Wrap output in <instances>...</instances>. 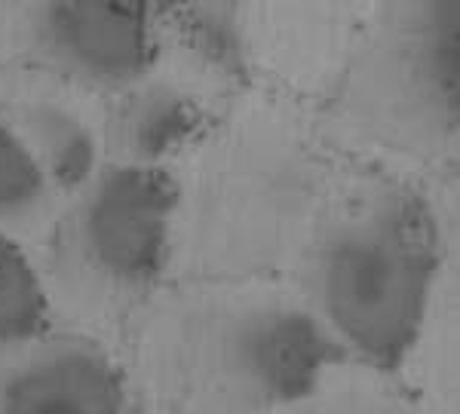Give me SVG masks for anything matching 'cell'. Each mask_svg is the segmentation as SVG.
I'll list each match as a JSON object with an SVG mask.
<instances>
[{
  "label": "cell",
  "mask_w": 460,
  "mask_h": 414,
  "mask_svg": "<svg viewBox=\"0 0 460 414\" xmlns=\"http://www.w3.org/2000/svg\"><path fill=\"white\" fill-rule=\"evenodd\" d=\"M341 362L301 295L267 279L163 295L145 307L132 341L147 414H273Z\"/></svg>",
  "instance_id": "6da1fadb"
},
{
  "label": "cell",
  "mask_w": 460,
  "mask_h": 414,
  "mask_svg": "<svg viewBox=\"0 0 460 414\" xmlns=\"http://www.w3.org/2000/svg\"><path fill=\"white\" fill-rule=\"evenodd\" d=\"M181 175L169 268L194 283L264 279L295 261L332 188L310 132L270 105L215 129Z\"/></svg>",
  "instance_id": "7a4b0ae2"
},
{
  "label": "cell",
  "mask_w": 460,
  "mask_h": 414,
  "mask_svg": "<svg viewBox=\"0 0 460 414\" xmlns=\"http://www.w3.org/2000/svg\"><path fill=\"white\" fill-rule=\"evenodd\" d=\"M436 221L405 181H332L295 268L298 295L341 357L390 372L424 325L436 279Z\"/></svg>",
  "instance_id": "3957f363"
},
{
  "label": "cell",
  "mask_w": 460,
  "mask_h": 414,
  "mask_svg": "<svg viewBox=\"0 0 460 414\" xmlns=\"http://www.w3.org/2000/svg\"><path fill=\"white\" fill-rule=\"evenodd\" d=\"M175 188L166 169L105 163L62 216L49 221L43 268L47 310L108 322L136 310L172 258Z\"/></svg>",
  "instance_id": "277c9868"
},
{
  "label": "cell",
  "mask_w": 460,
  "mask_h": 414,
  "mask_svg": "<svg viewBox=\"0 0 460 414\" xmlns=\"http://www.w3.org/2000/svg\"><path fill=\"white\" fill-rule=\"evenodd\" d=\"M332 117L359 145L405 160L457 147L460 10L396 4L377 13L341 74Z\"/></svg>",
  "instance_id": "5b68a950"
},
{
  "label": "cell",
  "mask_w": 460,
  "mask_h": 414,
  "mask_svg": "<svg viewBox=\"0 0 460 414\" xmlns=\"http://www.w3.org/2000/svg\"><path fill=\"white\" fill-rule=\"evenodd\" d=\"M13 49L37 68L123 92L151 74L154 10L132 4H37L13 13Z\"/></svg>",
  "instance_id": "8992f818"
},
{
  "label": "cell",
  "mask_w": 460,
  "mask_h": 414,
  "mask_svg": "<svg viewBox=\"0 0 460 414\" xmlns=\"http://www.w3.org/2000/svg\"><path fill=\"white\" fill-rule=\"evenodd\" d=\"M0 414H132L123 372L80 331L0 350Z\"/></svg>",
  "instance_id": "52a82bcc"
},
{
  "label": "cell",
  "mask_w": 460,
  "mask_h": 414,
  "mask_svg": "<svg viewBox=\"0 0 460 414\" xmlns=\"http://www.w3.org/2000/svg\"><path fill=\"white\" fill-rule=\"evenodd\" d=\"M0 123L10 129L56 199H68L105 166L102 132L80 108L53 92H22L4 105Z\"/></svg>",
  "instance_id": "ba28073f"
},
{
  "label": "cell",
  "mask_w": 460,
  "mask_h": 414,
  "mask_svg": "<svg viewBox=\"0 0 460 414\" xmlns=\"http://www.w3.org/2000/svg\"><path fill=\"white\" fill-rule=\"evenodd\" d=\"M120 101L102 132V151L120 166L163 169V163L190 147L199 132V105L181 84L147 74L129 90L117 92Z\"/></svg>",
  "instance_id": "9c48e42d"
},
{
  "label": "cell",
  "mask_w": 460,
  "mask_h": 414,
  "mask_svg": "<svg viewBox=\"0 0 460 414\" xmlns=\"http://www.w3.org/2000/svg\"><path fill=\"white\" fill-rule=\"evenodd\" d=\"M178 37V47L209 71L240 74L246 58L240 13L230 6H169L154 10Z\"/></svg>",
  "instance_id": "30bf717a"
},
{
  "label": "cell",
  "mask_w": 460,
  "mask_h": 414,
  "mask_svg": "<svg viewBox=\"0 0 460 414\" xmlns=\"http://www.w3.org/2000/svg\"><path fill=\"white\" fill-rule=\"evenodd\" d=\"M49 320L37 264L10 233L0 231V350L43 335Z\"/></svg>",
  "instance_id": "8fae6325"
},
{
  "label": "cell",
  "mask_w": 460,
  "mask_h": 414,
  "mask_svg": "<svg viewBox=\"0 0 460 414\" xmlns=\"http://www.w3.org/2000/svg\"><path fill=\"white\" fill-rule=\"evenodd\" d=\"M53 216L56 194L40 179L10 129L0 123V231L16 240V233L49 225Z\"/></svg>",
  "instance_id": "7c38bea8"
},
{
  "label": "cell",
  "mask_w": 460,
  "mask_h": 414,
  "mask_svg": "<svg viewBox=\"0 0 460 414\" xmlns=\"http://www.w3.org/2000/svg\"><path fill=\"white\" fill-rule=\"evenodd\" d=\"M329 378L273 414H411L402 399L381 387H329Z\"/></svg>",
  "instance_id": "4fadbf2b"
}]
</instances>
